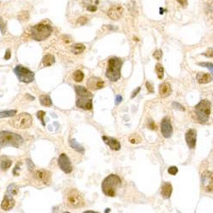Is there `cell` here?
<instances>
[{
    "label": "cell",
    "instance_id": "cell-37",
    "mask_svg": "<svg viewBox=\"0 0 213 213\" xmlns=\"http://www.w3.org/2000/svg\"><path fill=\"white\" fill-rule=\"evenodd\" d=\"M87 21H88L87 17L81 16L78 19V21H77V22H78V24H79V25H85V24L87 23Z\"/></svg>",
    "mask_w": 213,
    "mask_h": 213
},
{
    "label": "cell",
    "instance_id": "cell-14",
    "mask_svg": "<svg viewBox=\"0 0 213 213\" xmlns=\"http://www.w3.org/2000/svg\"><path fill=\"white\" fill-rule=\"evenodd\" d=\"M185 140H186V143L188 147L191 149H193L196 146V141H197V132L195 130L193 129L188 130L187 133L185 134Z\"/></svg>",
    "mask_w": 213,
    "mask_h": 213
},
{
    "label": "cell",
    "instance_id": "cell-39",
    "mask_svg": "<svg viewBox=\"0 0 213 213\" xmlns=\"http://www.w3.org/2000/svg\"><path fill=\"white\" fill-rule=\"evenodd\" d=\"M86 9H87V10L91 11V12H95V10H97L96 6H95V5H92L91 4H86Z\"/></svg>",
    "mask_w": 213,
    "mask_h": 213
},
{
    "label": "cell",
    "instance_id": "cell-48",
    "mask_svg": "<svg viewBox=\"0 0 213 213\" xmlns=\"http://www.w3.org/2000/svg\"><path fill=\"white\" fill-rule=\"evenodd\" d=\"M202 55H205V56H207V57H212V49L209 50L206 53H203Z\"/></svg>",
    "mask_w": 213,
    "mask_h": 213
},
{
    "label": "cell",
    "instance_id": "cell-12",
    "mask_svg": "<svg viewBox=\"0 0 213 213\" xmlns=\"http://www.w3.org/2000/svg\"><path fill=\"white\" fill-rule=\"evenodd\" d=\"M87 87L91 91H98L104 87V81L98 77H91L87 81Z\"/></svg>",
    "mask_w": 213,
    "mask_h": 213
},
{
    "label": "cell",
    "instance_id": "cell-31",
    "mask_svg": "<svg viewBox=\"0 0 213 213\" xmlns=\"http://www.w3.org/2000/svg\"><path fill=\"white\" fill-rule=\"evenodd\" d=\"M129 141H131L132 144H137L141 141V138L138 134H132L131 137H129Z\"/></svg>",
    "mask_w": 213,
    "mask_h": 213
},
{
    "label": "cell",
    "instance_id": "cell-6",
    "mask_svg": "<svg viewBox=\"0 0 213 213\" xmlns=\"http://www.w3.org/2000/svg\"><path fill=\"white\" fill-rule=\"evenodd\" d=\"M53 28L47 24H37L33 26L31 29V35L32 38L36 41H43L50 36Z\"/></svg>",
    "mask_w": 213,
    "mask_h": 213
},
{
    "label": "cell",
    "instance_id": "cell-38",
    "mask_svg": "<svg viewBox=\"0 0 213 213\" xmlns=\"http://www.w3.org/2000/svg\"><path fill=\"white\" fill-rule=\"evenodd\" d=\"M199 66H202V67H208V68L211 70V73H212L213 72V69H212V63H210V62H199Z\"/></svg>",
    "mask_w": 213,
    "mask_h": 213
},
{
    "label": "cell",
    "instance_id": "cell-9",
    "mask_svg": "<svg viewBox=\"0 0 213 213\" xmlns=\"http://www.w3.org/2000/svg\"><path fill=\"white\" fill-rule=\"evenodd\" d=\"M201 183L202 187L207 193H212L213 189V177L212 172L210 171H205L202 173L201 176Z\"/></svg>",
    "mask_w": 213,
    "mask_h": 213
},
{
    "label": "cell",
    "instance_id": "cell-15",
    "mask_svg": "<svg viewBox=\"0 0 213 213\" xmlns=\"http://www.w3.org/2000/svg\"><path fill=\"white\" fill-rule=\"evenodd\" d=\"M124 11V9L120 5H113L108 10H107V15L109 16L110 19L113 21L119 20Z\"/></svg>",
    "mask_w": 213,
    "mask_h": 213
},
{
    "label": "cell",
    "instance_id": "cell-10",
    "mask_svg": "<svg viewBox=\"0 0 213 213\" xmlns=\"http://www.w3.org/2000/svg\"><path fill=\"white\" fill-rule=\"evenodd\" d=\"M58 165L60 166V169L63 172L67 174H69L73 171V166L71 161L68 157L67 156V154L61 153L60 154L59 158H58Z\"/></svg>",
    "mask_w": 213,
    "mask_h": 213
},
{
    "label": "cell",
    "instance_id": "cell-45",
    "mask_svg": "<svg viewBox=\"0 0 213 213\" xmlns=\"http://www.w3.org/2000/svg\"><path fill=\"white\" fill-rule=\"evenodd\" d=\"M11 57V53H10V50H7L5 53V55H4V59L5 60H10Z\"/></svg>",
    "mask_w": 213,
    "mask_h": 213
},
{
    "label": "cell",
    "instance_id": "cell-36",
    "mask_svg": "<svg viewBox=\"0 0 213 213\" xmlns=\"http://www.w3.org/2000/svg\"><path fill=\"white\" fill-rule=\"evenodd\" d=\"M168 172L172 176H175V175H177V172H178V169L177 167H176V166H171L169 169H168Z\"/></svg>",
    "mask_w": 213,
    "mask_h": 213
},
{
    "label": "cell",
    "instance_id": "cell-22",
    "mask_svg": "<svg viewBox=\"0 0 213 213\" xmlns=\"http://www.w3.org/2000/svg\"><path fill=\"white\" fill-rule=\"evenodd\" d=\"M74 89H75V92L76 94L79 95L80 97H89V98H91L93 96V95H92L91 92H89L87 89L84 86H79V85H76L74 87Z\"/></svg>",
    "mask_w": 213,
    "mask_h": 213
},
{
    "label": "cell",
    "instance_id": "cell-18",
    "mask_svg": "<svg viewBox=\"0 0 213 213\" xmlns=\"http://www.w3.org/2000/svg\"><path fill=\"white\" fill-rule=\"evenodd\" d=\"M102 140L107 145H108V146L110 147V149L112 150L119 151L120 149H121V145H120L119 141L118 140H116V139L113 138V137H106V135H103Z\"/></svg>",
    "mask_w": 213,
    "mask_h": 213
},
{
    "label": "cell",
    "instance_id": "cell-41",
    "mask_svg": "<svg viewBox=\"0 0 213 213\" xmlns=\"http://www.w3.org/2000/svg\"><path fill=\"white\" fill-rule=\"evenodd\" d=\"M173 107H174V108L176 109H179V110H181V111H185V108H184V107L183 106H182L181 104H179L177 102H173Z\"/></svg>",
    "mask_w": 213,
    "mask_h": 213
},
{
    "label": "cell",
    "instance_id": "cell-2",
    "mask_svg": "<svg viewBox=\"0 0 213 213\" xmlns=\"http://www.w3.org/2000/svg\"><path fill=\"white\" fill-rule=\"evenodd\" d=\"M64 201L67 206L70 208H81L85 205V199L77 189L70 188L66 192Z\"/></svg>",
    "mask_w": 213,
    "mask_h": 213
},
{
    "label": "cell",
    "instance_id": "cell-44",
    "mask_svg": "<svg viewBox=\"0 0 213 213\" xmlns=\"http://www.w3.org/2000/svg\"><path fill=\"white\" fill-rule=\"evenodd\" d=\"M27 165H28V169L30 170V171H32L33 168L34 167V165H33V163L31 161L30 159H27Z\"/></svg>",
    "mask_w": 213,
    "mask_h": 213
},
{
    "label": "cell",
    "instance_id": "cell-3",
    "mask_svg": "<svg viewBox=\"0 0 213 213\" xmlns=\"http://www.w3.org/2000/svg\"><path fill=\"white\" fill-rule=\"evenodd\" d=\"M123 61L119 57H112L108 60V66L106 71V77L110 81L116 82L120 79Z\"/></svg>",
    "mask_w": 213,
    "mask_h": 213
},
{
    "label": "cell",
    "instance_id": "cell-21",
    "mask_svg": "<svg viewBox=\"0 0 213 213\" xmlns=\"http://www.w3.org/2000/svg\"><path fill=\"white\" fill-rule=\"evenodd\" d=\"M196 79L198 80L199 84L200 85L208 84V83L212 81L211 74H209V73H199L196 76Z\"/></svg>",
    "mask_w": 213,
    "mask_h": 213
},
{
    "label": "cell",
    "instance_id": "cell-7",
    "mask_svg": "<svg viewBox=\"0 0 213 213\" xmlns=\"http://www.w3.org/2000/svg\"><path fill=\"white\" fill-rule=\"evenodd\" d=\"M14 73L17 76L18 79L22 83L29 84L34 80V73L21 65H18L15 67Z\"/></svg>",
    "mask_w": 213,
    "mask_h": 213
},
{
    "label": "cell",
    "instance_id": "cell-46",
    "mask_svg": "<svg viewBox=\"0 0 213 213\" xmlns=\"http://www.w3.org/2000/svg\"><path fill=\"white\" fill-rule=\"evenodd\" d=\"M177 1L182 6H183V7H186V6L188 5V1H187V0H177Z\"/></svg>",
    "mask_w": 213,
    "mask_h": 213
},
{
    "label": "cell",
    "instance_id": "cell-4",
    "mask_svg": "<svg viewBox=\"0 0 213 213\" xmlns=\"http://www.w3.org/2000/svg\"><path fill=\"white\" fill-rule=\"evenodd\" d=\"M23 143V138L20 135L10 131L0 132V147H19Z\"/></svg>",
    "mask_w": 213,
    "mask_h": 213
},
{
    "label": "cell",
    "instance_id": "cell-47",
    "mask_svg": "<svg viewBox=\"0 0 213 213\" xmlns=\"http://www.w3.org/2000/svg\"><path fill=\"white\" fill-rule=\"evenodd\" d=\"M149 127L151 129V130H153V131H154V130H156V125H154L153 124V122L152 121V120H150L149 123Z\"/></svg>",
    "mask_w": 213,
    "mask_h": 213
},
{
    "label": "cell",
    "instance_id": "cell-1",
    "mask_svg": "<svg viewBox=\"0 0 213 213\" xmlns=\"http://www.w3.org/2000/svg\"><path fill=\"white\" fill-rule=\"evenodd\" d=\"M122 181L118 175L111 174L107 176L101 183V189L105 195L109 197H114L118 188L121 186Z\"/></svg>",
    "mask_w": 213,
    "mask_h": 213
},
{
    "label": "cell",
    "instance_id": "cell-16",
    "mask_svg": "<svg viewBox=\"0 0 213 213\" xmlns=\"http://www.w3.org/2000/svg\"><path fill=\"white\" fill-rule=\"evenodd\" d=\"M76 106L84 110H91L93 107L92 99L89 97H80L76 101Z\"/></svg>",
    "mask_w": 213,
    "mask_h": 213
},
{
    "label": "cell",
    "instance_id": "cell-40",
    "mask_svg": "<svg viewBox=\"0 0 213 213\" xmlns=\"http://www.w3.org/2000/svg\"><path fill=\"white\" fill-rule=\"evenodd\" d=\"M146 87H147V89L149 91V93H153V85L151 84L150 82L147 81L146 82Z\"/></svg>",
    "mask_w": 213,
    "mask_h": 213
},
{
    "label": "cell",
    "instance_id": "cell-30",
    "mask_svg": "<svg viewBox=\"0 0 213 213\" xmlns=\"http://www.w3.org/2000/svg\"><path fill=\"white\" fill-rule=\"evenodd\" d=\"M7 193L10 195H15L18 193V188L15 184H10V186L7 188Z\"/></svg>",
    "mask_w": 213,
    "mask_h": 213
},
{
    "label": "cell",
    "instance_id": "cell-24",
    "mask_svg": "<svg viewBox=\"0 0 213 213\" xmlns=\"http://www.w3.org/2000/svg\"><path fill=\"white\" fill-rule=\"evenodd\" d=\"M55 57L54 55H52L50 54H48L44 56L43 58V65H44V67H50L51 65H53L55 63Z\"/></svg>",
    "mask_w": 213,
    "mask_h": 213
},
{
    "label": "cell",
    "instance_id": "cell-17",
    "mask_svg": "<svg viewBox=\"0 0 213 213\" xmlns=\"http://www.w3.org/2000/svg\"><path fill=\"white\" fill-rule=\"evenodd\" d=\"M159 93L160 97H162V98H166V97L170 96L172 93V89H171V85L167 82H165V83H163V84L159 85Z\"/></svg>",
    "mask_w": 213,
    "mask_h": 213
},
{
    "label": "cell",
    "instance_id": "cell-5",
    "mask_svg": "<svg viewBox=\"0 0 213 213\" xmlns=\"http://www.w3.org/2000/svg\"><path fill=\"white\" fill-rule=\"evenodd\" d=\"M196 118L200 124H205L211 114V102L208 100H202L194 107Z\"/></svg>",
    "mask_w": 213,
    "mask_h": 213
},
{
    "label": "cell",
    "instance_id": "cell-42",
    "mask_svg": "<svg viewBox=\"0 0 213 213\" xmlns=\"http://www.w3.org/2000/svg\"><path fill=\"white\" fill-rule=\"evenodd\" d=\"M140 91H141V87H137V89H135V91L132 92V95H131V99H133L135 96H137V95L139 93V92H140Z\"/></svg>",
    "mask_w": 213,
    "mask_h": 213
},
{
    "label": "cell",
    "instance_id": "cell-33",
    "mask_svg": "<svg viewBox=\"0 0 213 213\" xmlns=\"http://www.w3.org/2000/svg\"><path fill=\"white\" fill-rule=\"evenodd\" d=\"M11 165H12L11 160L5 159V160H4V161H2V163H1V168L3 170H8L11 166Z\"/></svg>",
    "mask_w": 213,
    "mask_h": 213
},
{
    "label": "cell",
    "instance_id": "cell-23",
    "mask_svg": "<svg viewBox=\"0 0 213 213\" xmlns=\"http://www.w3.org/2000/svg\"><path fill=\"white\" fill-rule=\"evenodd\" d=\"M68 143H69L70 147L74 150H76L77 152H79V153H82V154L85 153V147L83 146H81V145H80L78 141H76V139H70Z\"/></svg>",
    "mask_w": 213,
    "mask_h": 213
},
{
    "label": "cell",
    "instance_id": "cell-8",
    "mask_svg": "<svg viewBox=\"0 0 213 213\" xmlns=\"http://www.w3.org/2000/svg\"><path fill=\"white\" fill-rule=\"evenodd\" d=\"M12 125L16 129H27L33 124V118L29 113H22L15 117L11 122Z\"/></svg>",
    "mask_w": 213,
    "mask_h": 213
},
{
    "label": "cell",
    "instance_id": "cell-34",
    "mask_svg": "<svg viewBox=\"0 0 213 213\" xmlns=\"http://www.w3.org/2000/svg\"><path fill=\"white\" fill-rule=\"evenodd\" d=\"M0 30H1L2 34H4L6 32V24L2 17H0Z\"/></svg>",
    "mask_w": 213,
    "mask_h": 213
},
{
    "label": "cell",
    "instance_id": "cell-28",
    "mask_svg": "<svg viewBox=\"0 0 213 213\" xmlns=\"http://www.w3.org/2000/svg\"><path fill=\"white\" fill-rule=\"evenodd\" d=\"M15 114H16V110H7V111H4V112H0V119L12 117V116H15Z\"/></svg>",
    "mask_w": 213,
    "mask_h": 213
},
{
    "label": "cell",
    "instance_id": "cell-19",
    "mask_svg": "<svg viewBox=\"0 0 213 213\" xmlns=\"http://www.w3.org/2000/svg\"><path fill=\"white\" fill-rule=\"evenodd\" d=\"M15 205V201L12 199V197L10 195H5L4 199L1 203V207L4 211H10Z\"/></svg>",
    "mask_w": 213,
    "mask_h": 213
},
{
    "label": "cell",
    "instance_id": "cell-27",
    "mask_svg": "<svg viewBox=\"0 0 213 213\" xmlns=\"http://www.w3.org/2000/svg\"><path fill=\"white\" fill-rule=\"evenodd\" d=\"M84 73H83L82 71L80 70H77L73 73V79L75 80L76 82H82L83 79H84Z\"/></svg>",
    "mask_w": 213,
    "mask_h": 213
},
{
    "label": "cell",
    "instance_id": "cell-35",
    "mask_svg": "<svg viewBox=\"0 0 213 213\" xmlns=\"http://www.w3.org/2000/svg\"><path fill=\"white\" fill-rule=\"evenodd\" d=\"M162 56H163V52H162V50H158L154 51V53H153V57L155 58L156 60H160V59L162 58Z\"/></svg>",
    "mask_w": 213,
    "mask_h": 213
},
{
    "label": "cell",
    "instance_id": "cell-50",
    "mask_svg": "<svg viewBox=\"0 0 213 213\" xmlns=\"http://www.w3.org/2000/svg\"><path fill=\"white\" fill-rule=\"evenodd\" d=\"M110 211V209H106V211H105V212H109Z\"/></svg>",
    "mask_w": 213,
    "mask_h": 213
},
{
    "label": "cell",
    "instance_id": "cell-49",
    "mask_svg": "<svg viewBox=\"0 0 213 213\" xmlns=\"http://www.w3.org/2000/svg\"><path fill=\"white\" fill-rule=\"evenodd\" d=\"M163 11H164V10H163V9H161V8H160V12H159V13H160V14H161V15H162V14L164 13V12H163Z\"/></svg>",
    "mask_w": 213,
    "mask_h": 213
},
{
    "label": "cell",
    "instance_id": "cell-26",
    "mask_svg": "<svg viewBox=\"0 0 213 213\" xmlns=\"http://www.w3.org/2000/svg\"><path fill=\"white\" fill-rule=\"evenodd\" d=\"M85 50V46L83 44H75L71 47V50L74 55H79Z\"/></svg>",
    "mask_w": 213,
    "mask_h": 213
},
{
    "label": "cell",
    "instance_id": "cell-11",
    "mask_svg": "<svg viewBox=\"0 0 213 213\" xmlns=\"http://www.w3.org/2000/svg\"><path fill=\"white\" fill-rule=\"evenodd\" d=\"M161 132L163 137L165 138H170L173 133V128L171 120L167 117H165L161 121Z\"/></svg>",
    "mask_w": 213,
    "mask_h": 213
},
{
    "label": "cell",
    "instance_id": "cell-32",
    "mask_svg": "<svg viewBox=\"0 0 213 213\" xmlns=\"http://www.w3.org/2000/svg\"><path fill=\"white\" fill-rule=\"evenodd\" d=\"M44 116H45V112H44V111L40 110L37 113V117H38V119L41 121V124L43 126H45V123H44Z\"/></svg>",
    "mask_w": 213,
    "mask_h": 213
},
{
    "label": "cell",
    "instance_id": "cell-29",
    "mask_svg": "<svg viewBox=\"0 0 213 213\" xmlns=\"http://www.w3.org/2000/svg\"><path fill=\"white\" fill-rule=\"evenodd\" d=\"M155 70H156V73L157 76L159 79H162L164 77V67L160 63H157L155 66Z\"/></svg>",
    "mask_w": 213,
    "mask_h": 213
},
{
    "label": "cell",
    "instance_id": "cell-20",
    "mask_svg": "<svg viewBox=\"0 0 213 213\" xmlns=\"http://www.w3.org/2000/svg\"><path fill=\"white\" fill-rule=\"evenodd\" d=\"M160 193H161V196L163 197V198L165 199L171 198V195L172 193L171 184L170 183H167V182L164 183L161 186V192H160Z\"/></svg>",
    "mask_w": 213,
    "mask_h": 213
},
{
    "label": "cell",
    "instance_id": "cell-13",
    "mask_svg": "<svg viewBox=\"0 0 213 213\" xmlns=\"http://www.w3.org/2000/svg\"><path fill=\"white\" fill-rule=\"evenodd\" d=\"M35 178L40 183L44 184H49L51 181V173L45 170H38L34 173Z\"/></svg>",
    "mask_w": 213,
    "mask_h": 213
},
{
    "label": "cell",
    "instance_id": "cell-43",
    "mask_svg": "<svg viewBox=\"0 0 213 213\" xmlns=\"http://www.w3.org/2000/svg\"><path fill=\"white\" fill-rule=\"evenodd\" d=\"M122 100H123V98H122L121 95H117L116 97H115V105H119L122 101Z\"/></svg>",
    "mask_w": 213,
    "mask_h": 213
},
{
    "label": "cell",
    "instance_id": "cell-25",
    "mask_svg": "<svg viewBox=\"0 0 213 213\" xmlns=\"http://www.w3.org/2000/svg\"><path fill=\"white\" fill-rule=\"evenodd\" d=\"M39 101L42 106L44 107H51L52 106V101L51 98L47 95H41L39 96Z\"/></svg>",
    "mask_w": 213,
    "mask_h": 213
}]
</instances>
